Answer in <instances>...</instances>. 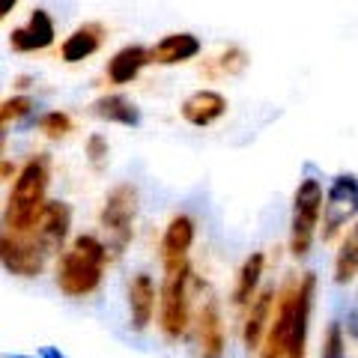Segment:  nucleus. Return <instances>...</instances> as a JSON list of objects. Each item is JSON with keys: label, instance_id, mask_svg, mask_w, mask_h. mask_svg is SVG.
Here are the masks:
<instances>
[{"label": "nucleus", "instance_id": "obj_11", "mask_svg": "<svg viewBox=\"0 0 358 358\" xmlns=\"http://www.w3.org/2000/svg\"><path fill=\"white\" fill-rule=\"evenodd\" d=\"M313 296H317V275L308 272V275L299 281L296 313H293V334H289L287 358H305V355H308V329H310Z\"/></svg>", "mask_w": 358, "mask_h": 358}, {"label": "nucleus", "instance_id": "obj_13", "mask_svg": "<svg viewBox=\"0 0 358 358\" xmlns=\"http://www.w3.org/2000/svg\"><path fill=\"white\" fill-rule=\"evenodd\" d=\"M194 334H197V358H224L227 338H224V320H221L218 301H206L197 310Z\"/></svg>", "mask_w": 358, "mask_h": 358}, {"label": "nucleus", "instance_id": "obj_8", "mask_svg": "<svg viewBox=\"0 0 358 358\" xmlns=\"http://www.w3.org/2000/svg\"><path fill=\"white\" fill-rule=\"evenodd\" d=\"M296 293H299V281H287V287L278 293V305H275V317L272 326L266 331V341L260 346L257 358H287L289 350V334H293V313H296Z\"/></svg>", "mask_w": 358, "mask_h": 358}, {"label": "nucleus", "instance_id": "obj_17", "mask_svg": "<svg viewBox=\"0 0 358 358\" xmlns=\"http://www.w3.org/2000/svg\"><path fill=\"white\" fill-rule=\"evenodd\" d=\"M197 54H200V39L194 33H171V36H164L150 48V63L173 66V63L192 60Z\"/></svg>", "mask_w": 358, "mask_h": 358}, {"label": "nucleus", "instance_id": "obj_9", "mask_svg": "<svg viewBox=\"0 0 358 358\" xmlns=\"http://www.w3.org/2000/svg\"><path fill=\"white\" fill-rule=\"evenodd\" d=\"M69 227H72V212L66 203H60V200H48L42 209V215L36 218V224L27 230L33 239H36L45 254L54 257L63 251L66 245V236H69Z\"/></svg>", "mask_w": 358, "mask_h": 358}, {"label": "nucleus", "instance_id": "obj_1", "mask_svg": "<svg viewBox=\"0 0 358 358\" xmlns=\"http://www.w3.org/2000/svg\"><path fill=\"white\" fill-rule=\"evenodd\" d=\"M108 245L102 239L81 233L57 260V289L69 299H87L102 287L108 266Z\"/></svg>", "mask_w": 358, "mask_h": 358}, {"label": "nucleus", "instance_id": "obj_25", "mask_svg": "<svg viewBox=\"0 0 358 358\" xmlns=\"http://www.w3.org/2000/svg\"><path fill=\"white\" fill-rule=\"evenodd\" d=\"M36 126H39V131L45 134V138L60 141V138H66V134L72 131V117L63 114V110H48V114L39 117Z\"/></svg>", "mask_w": 358, "mask_h": 358}, {"label": "nucleus", "instance_id": "obj_21", "mask_svg": "<svg viewBox=\"0 0 358 358\" xmlns=\"http://www.w3.org/2000/svg\"><path fill=\"white\" fill-rule=\"evenodd\" d=\"M90 110H93V117L108 120V122H120V126H138V120H141L134 102L126 99V96H120V93L96 99V102L90 105Z\"/></svg>", "mask_w": 358, "mask_h": 358}, {"label": "nucleus", "instance_id": "obj_19", "mask_svg": "<svg viewBox=\"0 0 358 358\" xmlns=\"http://www.w3.org/2000/svg\"><path fill=\"white\" fill-rule=\"evenodd\" d=\"M147 63H150V51L143 45H126V48H120L108 63L110 84H131Z\"/></svg>", "mask_w": 358, "mask_h": 358}, {"label": "nucleus", "instance_id": "obj_4", "mask_svg": "<svg viewBox=\"0 0 358 358\" xmlns=\"http://www.w3.org/2000/svg\"><path fill=\"white\" fill-rule=\"evenodd\" d=\"M326 206L320 179H301L296 194H293V218H289V251L293 257H305L310 251L313 239H317L320 215Z\"/></svg>", "mask_w": 358, "mask_h": 358}, {"label": "nucleus", "instance_id": "obj_6", "mask_svg": "<svg viewBox=\"0 0 358 358\" xmlns=\"http://www.w3.org/2000/svg\"><path fill=\"white\" fill-rule=\"evenodd\" d=\"M0 260L3 268L15 278H36L42 275L45 263H48V254L45 248L30 236V233H18V230H3V239H0Z\"/></svg>", "mask_w": 358, "mask_h": 358}, {"label": "nucleus", "instance_id": "obj_24", "mask_svg": "<svg viewBox=\"0 0 358 358\" xmlns=\"http://www.w3.org/2000/svg\"><path fill=\"white\" fill-rule=\"evenodd\" d=\"M320 358H346V334L338 320H331L326 331H322L320 343Z\"/></svg>", "mask_w": 358, "mask_h": 358}, {"label": "nucleus", "instance_id": "obj_20", "mask_svg": "<svg viewBox=\"0 0 358 358\" xmlns=\"http://www.w3.org/2000/svg\"><path fill=\"white\" fill-rule=\"evenodd\" d=\"M263 266H266V254H260V251L251 254L248 260L242 263L239 275H236V287H233V293H230V299H233V305L236 308H248L254 301L257 284H260V278H263Z\"/></svg>", "mask_w": 358, "mask_h": 358}, {"label": "nucleus", "instance_id": "obj_2", "mask_svg": "<svg viewBox=\"0 0 358 358\" xmlns=\"http://www.w3.org/2000/svg\"><path fill=\"white\" fill-rule=\"evenodd\" d=\"M48 179H51L48 155H33V159L24 162V167L18 171L13 192H9V197H6V212H3L6 230L24 233V230H30L33 224H36L45 203H48V200H45Z\"/></svg>", "mask_w": 358, "mask_h": 358}, {"label": "nucleus", "instance_id": "obj_27", "mask_svg": "<svg viewBox=\"0 0 358 358\" xmlns=\"http://www.w3.org/2000/svg\"><path fill=\"white\" fill-rule=\"evenodd\" d=\"M108 141L102 138V134H90L87 138V155H90V164L96 167V171H102L105 162H108Z\"/></svg>", "mask_w": 358, "mask_h": 358}, {"label": "nucleus", "instance_id": "obj_5", "mask_svg": "<svg viewBox=\"0 0 358 358\" xmlns=\"http://www.w3.org/2000/svg\"><path fill=\"white\" fill-rule=\"evenodd\" d=\"M134 215H138V188L129 182L110 188L105 197V206L99 212V224H102L108 236V251L114 257H120L129 248V242L134 236Z\"/></svg>", "mask_w": 358, "mask_h": 358}, {"label": "nucleus", "instance_id": "obj_28", "mask_svg": "<svg viewBox=\"0 0 358 358\" xmlns=\"http://www.w3.org/2000/svg\"><path fill=\"white\" fill-rule=\"evenodd\" d=\"M15 3H18V0H0V18H6L9 13H13Z\"/></svg>", "mask_w": 358, "mask_h": 358}, {"label": "nucleus", "instance_id": "obj_26", "mask_svg": "<svg viewBox=\"0 0 358 358\" xmlns=\"http://www.w3.org/2000/svg\"><path fill=\"white\" fill-rule=\"evenodd\" d=\"M30 108H33V99H30V96L6 99V102H3V110H0V120H3V126H9L13 120H21L24 114H30Z\"/></svg>", "mask_w": 358, "mask_h": 358}, {"label": "nucleus", "instance_id": "obj_14", "mask_svg": "<svg viewBox=\"0 0 358 358\" xmlns=\"http://www.w3.org/2000/svg\"><path fill=\"white\" fill-rule=\"evenodd\" d=\"M155 317V281L138 272L129 281V326L131 331H147Z\"/></svg>", "mask_w": 358, "mask_h": 358}, {"label": "nucleus", "instance_id": "obj_3", "mask_svg": "<svg viewBox=\"0 0 358 358\" xmlns=\"http://www.w3.org/2000/svg\"><path fill=\"white\" fill-rule=\"evenodd\" d=\"M192 266H179L164 275L159 293V329L167 341H179L192 326Z\"/></svg>", "mask_w": 358, "mask_h": 358}, {"label": "nucleus", "instance_id": "obj_18", "mask_svg": "<svg viewBox=\"0 0 358 358\" xmlns=\"http://www.w3.org/2000/svg\"><path fill=\"white\" fill-rule=\"evenodd\" d=\"M102 39H105V27L99 24V21H90V24H81V27H78L72 36H66L60 54H63V60H66V63H81V60L93 57V54L99 51Z\"/></svg>", "mask_w": 358, "mask_h": 358}, {"label": "nucleus", "instance_id": "obj_15", "mask_svg": "<svg viewBox=\"0 0 358 358\" xmlns=\"http://www.w3.org/2000/svg\"><path fill=\"white\" fill-rule=\"evenodd\" d=\"M51 42H54V21L45 9H33L27 24L9 33V45H13V51H18V54L45 51Z\"/></svg>", "mask_w": 358, "mask_h": 358}, {"label": "nucleus", "instance_id": "obj_16", "mask_svg": "<svg viewBox=\"0 0 358 358\" xmlns=\"http://www.w3.org/2000/svg\"><path fill=\"white\" fill-rule=\"evenodd\" d=\"M179 114H182L185 122L203 129V126H212L215 120H221L227 114V99H224L218 90H197V93H192L182 102Z\"/></svg>", "mask_w": 358, "mask_h": 358}, {"label": "nucleus", "instance_id": "obj_23", "mask_svg": "<svg viewBox=\"0 0 358 358\" xmlns=\"http://www.w3.org/2000/svg\"><path fill=\"white\" fill-rule=\"evenodd\" d=\"M245 66H248V54H245L242 48H227L224 54H218L215 60H209L203 69L206 78H224V75H239V72H245Z\"/></svg>", "mask_w": 358, "mask_h": 358}, {"label": "nucleus", "instance_id": "obj_12", "mask_svg": "<svg viewBox=\"0 0 358 358\" xmlns=\"http://www.w3.org/2000/svg\"><path fill=\"white\" fill-rule=\"evenodd\" d=\"M275 299H278L275 287H266L248 305V313H245V322H242V343H245L248 352H260V346L266 341V331H268V326H272Z\"/></svg>", "mask_w": 358, "mask_h": 358}, {"label": "nucleus", "instance_id": "obj_22", "mask_svg": "<svg viewBox=\"0 0 358 358\" xmlns=\"http://www.w3.org/2000/svg\"><path fill=\"white\" fill-rule=\"evenodd\" d=\"M355 275H358V221L343 236L341 248H338V257H334V281L350 284Z\"/></svg>", "mask_w": 358, "mask_h": 358}, {"label": "nucleus", "instance_id": "obj_7", "mask_svg": "<svg viewBox=\"0 0 358 358\" xmlns=\"http://www.w3.org/2000/svg\"><path fill=\"white\" fill-rule=\"evenodd\" d=\"M358 215V179L343 173L331 182L326 194V206H322V242L334 239L343 230L346 221Z\"/></svg>", "mask_w": 358, "mask_h": 358}, {"label": "nucleus", "instance_id": "obj_10", "mask_svg": "<svg viewBox=\"0 0 358 358\" xmlns=\"http://www.w3.org/2000/svg\"><path fill=\"white\" fill-rule=\"evenodd\" d=\"M194 245V218L192 215H173L164 227L162 236V263L164 272H173V268L188 263V251Z\"/></svg>", "mask_w": 358, "mask_h": 358}]
</instances>
